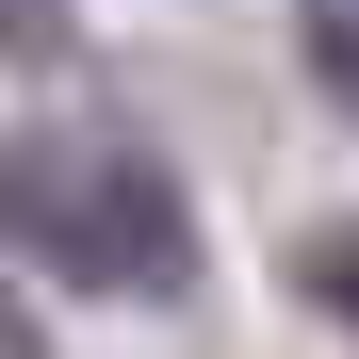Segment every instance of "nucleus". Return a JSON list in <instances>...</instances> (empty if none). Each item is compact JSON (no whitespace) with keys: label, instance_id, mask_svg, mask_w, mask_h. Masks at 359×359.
Instances as JSON below:
<instances>
[{"label":"nucleus","instance_id":"f257e3e1","mask_svg":"<svg viewBox=\"0 0 359 359\" xmlns=\"http://www.w3.org/2000/svg\"><path fill=\"white\" fill-rule=\"evenodd\" d=\"M0 212H17V262L49 294H131V311L196 294V212H180V180L131 131H33L17 180H0Z\"/></svg>","mask_w":359,"mask_h":359},{"label":"nucleus","instance_id":"f03ea898","mask_svg":"<svg viewBox=\"0 0 359 359\" xmlns=\"http://www.w3.org/2000/svg\"><path fill=\"white\" fill-rule=\"evenodd\" d=\"M294 294H311V311H327V327L359 343V212H343V229H311V262H294Z\"/></svg>","mask_w":359,"mask_h":359},{"label":"nucleus","instance_id":"7ed1b4c3","mask_svg":"<svg viewBox=\"0 0 359 359\" xmlns=\"http://www.w3.org/2000/svg\"><path fill=\"white\" fill-rule=\"evenodd\" d=\"M294 49H311V82L359 114V0H327V17H294Z\"/></svg>","mask_w":359,"mask_h":359}]
</instances>
